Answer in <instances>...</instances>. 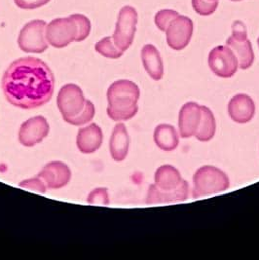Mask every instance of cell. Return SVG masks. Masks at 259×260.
<instances>
[{
  "label": "cell",
  "instance_id": "obj_1",
  "mask_svg": "<svg viewBox=\"0 0 259 260\" xmlns=\"http://www.w3.org/2000/svg\"><path fill=\"white\" fill-rule=\"evenodd\" d=\"M2 92L13 107L35 109L50 102L55 76L46 62L34 57L16 59L2 76Z\"/></svg>",
  "mask_w": 259,
  "mask_h": 260
},
{
  "label": "cell",
  "instance_id": "obj_2",
  "mask_svg": "<svg viewBox=\"0 0 259 260\" xmlns=\"http://www.w3.org/2000/svg\"><path fill=\"white\" fill-rule=\"evenodd\" d=\"M190 186L176 167L170 164L160 166L154 175V183L147 191L145 203L148 205L170 204L186 201Z\"/></svg>",
  "mask_w": 259,
  "mask_h": 260
},
{
  "label": "cell",
  "instance_id": "obj_3",
  "mask_svg": "<svg viewBox=\"0 0 259 260\" xmlns=\"http://www.w3.org/2000/svg\"><path fill=\"white\" fill-rule=\"evenodd\" d=\"M140 96L141 90L136 83L128 79L114 81L106 92L107 116L115 122L134 118L139 111Z\"/></svg>",
  "mask_w": 259,
  "mask_h": 260
},
{
  "label": "cell",
  "instance_id": "obj_4",
  "mask_svg": "<svg viewBox=\"0 0 259 260\" xmlns=\"http://www.w3.org/2000/svg\"><path fill=\"white\" fill-rule=\"evenodd\" d=\"M230 180L222 170L214 166L200 167L193 177L192 197L198 199L204 196L221 193L229 188Z\"/></svg>",
  "mask_w": 259,
  "mask_h": 260
},
{
  "label": "cell",
  "instance_id": "obj_5",
  "mask_svg": "<svg viewBox=\"0 0 259 260\" xmlns=\"http://www.w3.org/2000/svg\"><path fill=\"white\" fill-rule=\"evenodd\" d=\"M226 44L234 52L241 70H247L253 64L254 52L247 38V27L241 21H236L232 24V35L226 40Z\"/></svg>",
  "mask_w": 259,
  "mask_h": 260
},
{
  "label": "cell",
  "instance_id": "obj_6",
  "mask_svg": "<svg viewBox=\"0 0 259 260\" xmlns=\"http://www.w3.org/2000/svg\"><path fill=\"white\" fill-rule=\"evenodd\" d=\"M46 27V23L42 20H34L25 24L18 38L20 49L25 53H44L49 48Z\"/></svg>",
  "mask_w": 259,
  "mask_h": 260
},
{
  "label": "cell",
  "instance_id": "obj_7",
  "mask_svg": "<svg viewBox=\"0 0 259 260\" xmlns=\"http://www.w3.org/2000/svg\"><path fill=\"white\" fill-rule=\"evenodd\" d=\"M138 24V12L130 6H124L118 15L115 31L112 36L115 45L126 52L133 44Z\"/></svg>",
  "mask_w": 259,
  "mask_h": 260
},
{
  "label": "cell",
  "instance_id": "obj_8",
  "mask_svg": "<svg viewBox=\"0 0 259 260\" xmlns=\"http://www.w3.org/2000/svg\"><path fill=\"white\" fill-rule=\"evenodd\" d=\"M77 35V25L71 16L55 19L46 27V38L49 44L59 49L67 47L75 41Z\"/></svg>",
  "mask_w": 259,
  "mask_h": 260
},
{
  "label": "cell",
  "instance_id": "obj_9",
  "mask_svg": "<svg viewBox=\"0 0 259 260\" xmlns=\"http://www.w3.org/2000/svg\"><path fill=\"white\" fill-rule=\"evenodd\" d=\"M87 100L76 84H67L59 90L57 104L63 120L75 117L85 107Z\"/></svg>",
  "mask_w": 259,
  "mask_h": 260
},
{
  "label": "cell",
  "instance_id": "obj_10",
  "mask_svg": "<svg viewBox=\"0 0 259 260\" xmlns=\"http://www.w3.org/2000/svg\"><path fill=\"white\" fill-rule=\"evenodd\" d=\"M209 67L220 78H231L238 71L239 63L234 52L228 46H216L209 54Z\"/></svg>",
  "mask_w": 259,
  "mask_h": 260
},
{
  "label": "cell",
  "instance_id": "obj_11",
  "mask_svg": "<svg viewBox=\"0 0 259 260\" xmlns=\"http://www.w3.org/2000/svg\"><path fill=\"white\" fill-rule=\"evenodd\" d=\"M194 31V24L186 16H177L166 29V39L169 47L180 51L187 47Z\"/></svg>",
  "mask_w": 259,
  "mask_h": 260
},
{
  "label": "cell",
  "instance_id": "obj_12",
  "mask_svg": "<svg viewBox=\"0 0 259 260\" xmlns=\"http://www.w3.org/2000/svg\"><path fill=\"white\" fill-rule=\"evenodd\" d=\"M50 125L47 119L41 115L24 122L19 131V142L25 147H34L47 138Z\"/></svg>",
  "mask_w": 259,
  "mask_h": 260
},
{
  "label": "cell",
  "instance_id": "obj_13",
  "mask_svg": "<svg viewBox=\"0 0 259 260\" xmlns=\"http://www.w3.org/2000/svg\"><path fill=\"white\" fill-rule=\"evenodd\" d=\"M45 182L48 189H61L71 181L70 167L60 161H52L42 168L37 175Z\"/></svg>",
  "mask_w": 259,
  "mask_h": 260
},
{
  "label": "cell",
  "instance_id": "obj_14",
  "mask_svg": "<svg viewBox=\"0 0 259 260\" xmlns=\"http://www.w3.org/2000/svg\"><path fill=\"white\" fill-rule=\"evenodd\" d=\"M255 103L247 94H237L228 103L227 111L231 120L238 124L249 123L255 115Z\"/></svg>",
  "mask_w": 259,
  "mask_h": 260
},
{
  "label": "cell",
  "instance_id": "obj_15",
  "mask_svg": "<svg viewBox=\"0 0 259 260\" xmlns=\"http://www.w3.org/2000/svg\"><path fill=\"white\" fill-rule=\"evenodd\" d=\"M202 111L201 106L195 102L185 103L178 114V132L182 139L194 137L200 123Z\"/></svg>",
  "mask_w": 259,
  "mask_h": 260
},
{
  "label": "cell",
  "instance_id": "obj_16",
  "mask_svg": "<svg viewBox=\"0 0 259 260\" xmlns=\"http://www.w3.org/2000/svg\"><path fill=\"white\" fill-rule=\"evenodd\" d=\"M103 140V131L93 123L79 129L76 136V146L81 153L93 154L100 149Z\"/></svg>",
  "mask_w": 259,
  "mask_h": 260
},
{
  "label": "cell",
  "instance_id": "obj_17",
  "mask_svg": "<svg viewBox=\"0 0 259 260\" xmlns=\"http://www.w3.org/2000/svg\"><path fill=\"white\" fill-rule=\"evenodd\" d=\"M130 135L123 123L117 124L112 131L109 141V151L115 162H123L128 157L130 150Z\"/></svg>",
  "mask_w": 259,
  "mask_h": 260
},
{
  "label": "cell",
  "instance_id": "obj_18",
  "mask_svg": "<svg viewBox=\"0 0 259 260\" xmlns=\"http://www.w3.org/2000/svg\"><path fill=\"white\" fill-rule=\"evenodd\" d=\"M142 60L147 74L155 80L160 81L164 76V64L158 49L152 44H146L142 49Z\"/></svg>",
  "mask_w": 259,
  "mask_h": 260
},
{
  "label": "cell",
  "instance_id": "obj_19",
  "mask_svg": "<svg viewBox=\"0 0 259 260\" xmlns=\"http://www.w3.org/2000/svg\"><path fill=\"white\" fill-rule=\"evenodd\" d=\"M153 139L156 145L166 152L176 150L179 144V134L174 126L169 124L158 125L154 130Z\"/></svg>",
  "mask_w": 259,
  "mask_h": 260
},
{
  "label": "cell",
  "instance_id": "obj_20",
  "mask_svg": "<svg viewBox=\"0 0 259 260\" xmlns=\"http://www.w3.org/2000/svg\"><path fill=\"white\" fill-rule=\"evenodd\" d=\"M200 123L198 129L196 131L194 137L202 142H208L212 141L216 133V121L214 114L208 107L201 106Z\"/></svg>",
  "mask_w": 259,
  "mask_h": 260
},
{
  "label": "cell",
  "instance_id": "obj_21",
  "mask_svg": "<svg viewBox=\"0 0 259 260\" xmlns=\"http://www.w3.org/2000/svg\"><path fill=\"white\" fill-rule=\"evenodd\" d=\"M94 48L100 55L107 59H120L124 55V52L115 45L112 36L104 37L103 39L96 42Z\"/></svg>",
  "mask_w": 259,
  "mask_h": 260
},
{
  "label": "cell",
  "instance_id": "obj_22",
  "mask_svg": "<svg viewBox=\"0 0 259 260\" xmlns=\"http://www.w3.org/2000/svg\"><path fill=\"white\" fill-rule=\"evenodd\" d=\"M94 115H95L94 105L91 101L87 100L84 109L78 115H76L75 117H72V118L67 119L64 121L71 126L80 127V126H84V125L90 123L94 118Z\"/></svg>",
  "mask_w": 259,
  "mask_h": 260
},
{
  "label": "cell",
  "instance_id": "obj_23",
  "mask_svg": "<svg viewBox=\"0 0 259 260\" xmlns=\"http://www.w3.org/2000/svg\"><path fill=\"white\" fill-rule=\"evenodd\" d=\"M71 17L76 23L77 29H78V35H77V38L75 41L81 42L91 34V29H92L91 21L82 14H73V15H71Z\"/></svg>",
  "mask_w": 259,
  "mask_h": 260
},
{
  "label": "cell",
  "instance_id": "obj_24",
  "mask_svg": "<svg viewBox=\"0 0 259 260\" xmlns=\"http://www.w3.org/2000/svg\"><path fill=\"white\" fill-rule=\"evenodd\" d=\"M192 6L195 12L201 16H210L215 12L218 0H192Z\"/></svg>",
  "mask_w": 259,
  "mask_h": 260
},
{
  "label": "cell",
  "instance_id": "obj_25",
  "mask_svg": "<svg viewBox=\"0 0 259 260\" xmlns=\"http://www.w3.org/2000/svg\"><path fill=\"white\" fill-rule=\"evenodd\" d=\"M179 14L175 10H171V9L161 10L155 16V24L161 31L165 32L168 25Z\"/></svg>",
  "mask_w": 259,
  "mask_h": 260
},
{
  "label": "cell",
  "instance_id": "obj_26",
  "mask_svg": "<svg viewBox=\"0 0 259 260\" xmlns=\"http://www.w3.org/2000/svg\"><path fill=\"white\" fill-rule=\"evenodd\" d=\"M87 201L91 205L107 206L109 204L108 191L105 187H98L90 192Z\"/></svg>",
  "mask_w": 259,
  "mask_h": 260
},
{
  "label": "cell",
  "instance_id": "obj_27",
  "mask_svg": "<svg viewBox=\"0 0 259 260\" xmlns=\"http://www.w3.org/2000/svg\"><path fill=\"white\" fill-rule=\"evenodd\" d=\"M19 186L22 187V188H24V189L31 190V191H35L37 193H41V194H44L48 190L47 186H46L45 182L43 181V179L39 178L38 176L36 178L24 179V180L20 182Z\"/></svg>",
  "mask_w": 259,
  "mask_h": 260
},
{
  "label": "cell",
  "instance_id": "obj_28",
  "mask_svg": "<svg viewBox=\"0 0 259 260\" xmlns=\"http://www.w3.org/2000/svg\"><path fill=\"white\" fill-rule=\"evenodd\" d=\"M14 1L19 8L30 10V9H36L44 6L50 0H14Z\"/></svg>",
  "mask_w": 259,
  "mask_h": 260
},
{
  "label": "cell",
  "instance_id": "obj_29",
  "mask_svg": "<svg viewBox=\"0 0 259 260\" xmlns=\"http://www.w3.org/2000/svg\"><path fill=\"white\" fill-rule=\"evenodd\" d=\"M231 1H241V0H231Z\"/></svg>",
  "mask_w": 259,
  "mask_h": 260
},
{
  "label": "cell",
  "instance_id": "obj_30",
  "mask_svg": "<svg viewBox=\"0 0 259 260\" xmlns=\"http://www.w3.org/2000/svg\"><path fill=\"white\" fill-rule=\"evenodd\" d=\"M257 42H258V46H259V37H258V39H257Z\"/></svg>",
  "mask_w": 259,
  "mask_h": 260
}]
</instances>
